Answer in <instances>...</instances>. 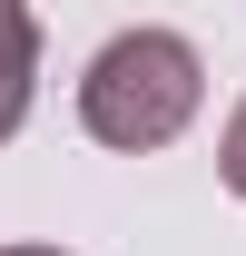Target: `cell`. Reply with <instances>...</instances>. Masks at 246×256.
I'll use <instances>...</instances> for the list:
<instances>
[{"mask_svg":"<svg viewBox=\"0 0 246 256\" xmlns=\"http://www.w3.org/2000/svg\"><path fill=\"white\" fill-rule=\"evenodd\" d=\"M30 98H40V20L30 0H0V138H20Z\"/></svg>","mask_w":246,"mask_h":256,"instance_id":"7a4b0ae2","label":"cell"},{"mask_svg":"<svg viewBox=\"0 0 246 256\" xmlns=\"http://www.w3.org/2000/svg\"><path fill=\"white\" fill-rule=\"evenodd\" d=\"M197 98H207L197 40H178V30H118L89 60V79H79V128H89L98 148H118V158H148V148H168V138L197 118Z\"/></svg>","mask_w":246,"mask_h":256,"instance_id":"6da1fadb","label":"cell"},{"mask_svg":"<svg viewBox=\"0 0 246 256\" xmlns=\"http://www.w3.org/2000/svg\"><path fill=\"white\" fill-rule=\"evenodd\" d=\"M0 256H69V246H0Z\"/></svg>","mask_w":246,"mask_h":256,"instance_id":"277c9868","label":"cell"},{"mask_svg":"<svg viewBox=\"0 0 246 256\" xmlns=\"http://www.w3.org/2000/svg\"><path fill=\"white\" fill-rule=\"evenodd\" d=\"M216 168H226V188L246 197V98H236V118H226V138H216Z\"/></svg>","mask_w":246,"mask_h":256,"instance_id":"3957f363","label":"cell"}]
</instances>
